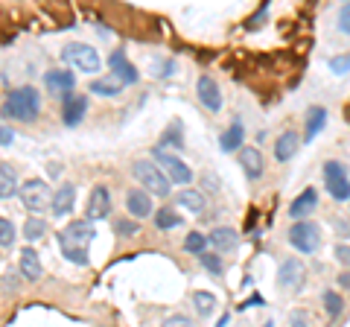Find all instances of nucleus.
<instances>
[{"instance_id":"obj_25","label":"nucleus","mask_w":350,"mask_h":327,"mask_svg":"<svg viewBox=\"0 0 350 327\" xmlns=\"http://www.w3.org/2000/svg\"><path fill=\"white\" fill-rule=\"evenodd\" d=\"M123 88H126V85L120 82L117 76L111 73V76H105V79H94V82H91V88H88V91L96 94V96H111V100H114V96L123 94Z\"/></svg>"},{"instance_id":"obj_20","label":"nucleus","mask_w":350,"mask_h":327,"mask_svg":"<svg viewBox=\"0 0 350 327\" xmlns=\"http://www.w3.org/2000/svg\"><path fill=\"white\" fill-rule=\"evenodd\" d=\"M301 149V135L298 132H283L275 140V161L278 164H289Z\"/></svg>"},{"instance_id":"obj_38","label":"nucleus","mask_w":350,"mask_h":327,"mask_svg":"<svg viewBox=\"0 0 350 327\" xmlns=\"http://www.w3.org/2000/svg\"><path fill=\"white\" fill-rule=\"evenodd\" d=\"M336 260L350 269V246H336Z\"/></svg>"},{"instance_id":"obj_21","label":"nucleus","mask_w":350,"mask_h":327,"mask_svg":"<svg viewBox=\"0 0 350 327\" xmlns=\"http://www.w3.org/2000/svg\"><path fill=\"white\" fill-rule=\"evenodd\" d=\"M175 205L178 208H184V211H190V213H204V208H207V196L202 193V190H193V187H184V190H178V196H175Z\"/></svg>"},{"instance_id":"obj_22","label":"nucleus","mask_w":350,"mask_h":327,"mask_svg":"<svg viewBox=\"0 0 350 327\" xmlns=\"http://www.w3.org/2000/svg\"><path fill=\"white\" fill-rule=\"evenodd\" d=\"M243 144H245V126L239 123V120H234V123L222 132V138H219V149L222 152H239Z\"/></svg>"},{"instance_id":"obj_11","label":"nucleus","mask_w":350,"mask_h":327,"mask_svg":"<svg viewBox=\"0 0 350 327\" xmlns=\"http://www.w3.org/2000/svg\"><path fill=\"white\" fill-rule=\"evenodd\" d=\"M304 278H306V266L301 263L298 257H289L283 260V263L278 266V287L280 289H301L304 287Z\"/></svg>"},{"instance_id":"obj_1","label":"nucleus","mask_w":350,"mask_h":327,"mask_svg":"<svg viewBox=\"0 0 350 327\" xmlns=\"http://www.w3.org/2000/svg\"><path fill=\"white\" fill-rule=\"evenodd\" d=\"M94 222L88 220H73L70 225H64L62 231H59V248H62V254L70 260V263L76 266H85L88 263V246H91V239H94Z\"/></svg>"},{"instance_id":"obj_10","label":"nucleus","mask_w":350,"mask_h":327,"mask_svg":"<svg viewBox=\"0 0 350 327\" xmlns=\"http://www.w3.org/2000/svg\"><path fill=\"white\" fill-rule=\"evenodd\" d=\"M111 213V193H108L105 184H94L91 196H88V205H85V216L91 222H100Z\"/></svg>"},{"instance_id":"obj_12","label":"nucleus","mask_w":350,"mask_h":327,"mask_svg":"<svg viewBox=\"0 0 350 327\" xmlns=\"http://www.w3.org/2000/svg\"><path fill=\"white\" fill-rule=\"evenodd\" d=\"M196 96H199V103L207 108V112H222V91H219V82L213 76H199L196 79Z\"/></svg>"},{"instance_id":"obj_9","label":"nucleus","mask_w":350,"mask_h":327,"mask_svg":"<svg viewBox=\"0 0 350 327\" xmlns=\"http://www.w3.org/2000/svg\"><path fill=\"white\" fill-rule=\"evenodd\" d=\"M44 88H47V94L56 96V100H64V96H70L76 91V76L68 68H53L44 76Z\"/></svg>"},{"instance_id":"obj_16","label":"nucleus","mask_w":350,"mask_h":327,"mask_svg":"<svg viewBox=\"0 0 350 327\" xmlns=\"http://www.w3.org/2000/svg\"><path fill=\"white\" fill-rule=\"evenodd\" d=\"M108 64H111V73H114L123 85H137L140 73H137L135 64H131V62L126 59V53H123V50H114L111 56H108Z\"/></svg>"},{"instance_id":"obj_29","label":"nucleus","mask_w":350,"mask_h":327,"mask_svg":"<svg viewBox=\"0 0 350 327\" xmlns=\"http://www.w3.org/2000/svg\"><path fill=\"white\" fill-rule=\"evenodd\" d=\"M196 257H199V263H202L207 272H211V275L222 278L225 263H222V254H219V252H207V248H204V252H202V254H196Z\"/></svg>"},{"instance_id":"obj_6","label":"nucleus","mask_w":350,"mask_h":327,"mask_svg":"<svg viewBox=\"0 0 350 327\" xmlns=\"http://www.w3.org/2000/svg\"><path fill=\"white\" fill-rule=\"evenodd\" d=\"M289 243L295 252L301 254H315L321 248V228L315 222L306 220H295V225L289 228Z\"/></svg>"},{"instance_id":"obj_39","label":"nucleus","mask_w":350,"mask_h":327,"mask_svg":"<svg viewBox=\"0 0 350 327\" xmlns=\"http://www.w3.org/2000/svg\"><path fill=\"white\" fill-rule=\"evenodd\" d=\"M12 140H15V132L9 126H0V146H12Z\"/></svg>"},{"instance_id":"obj_32","label":"nucleus","mask_w":350,"mask_h":327,"mask_svg":"<svg viewBox=\"0 0 350 327\" xmlns=\"http://www.w3.org/2000/svg\"><path fill=\"white\" fill-rule=\"evenodd\" d=\"M184 248H187V254H202L207 248V237L202 231H190L184 237Z\"/></svg>"},{"instance_id":"obj_33","label":"nucleus","mask_w":350,"mask_h":327,"mask_svg":"<svg viewBox=\"0 0 350 327\" xmlns=\"http://www.w3.org/2000/svg\"><path fill=\"white\" fill-rule=\"evenodd\" d=\"M15 237H18V231H15L12 220H6V216H0V246H3V248L15 246Z\"/></svg>"},{"instance_id":"obj_8","label":"nucleus","mask_w":350,"mask_h":327,"mask_svg":"<svg viewBox=\"0 0 350 327\" xmlns=\"http://www.w3.org/2000/svg\"><path fill=\"white\" fill-rule=\"evenodd\" d=\"M324 184H327V193H330L336 202H347L350 199V179H347L345 164L327 161L324 164Z\"/></svg>"},{"instance_id":"obj_13","label":"nucleus","mask_w":350,"mask_h":327,"mask_svg":"<svg viewBox=\"0 0 350 327\" xmlns=\"http://www.w3.org/2000/svg\"><path fill=\"white\" fill-rule=\"evenodd\" d=\"M88 112V96L85 94H70L62 100V123L64 126H79Z\"/></svg>"},{"instance_id":"obj_35","label":"nucleus","mask_w":350,"mask_h":327,"mask_svg":"<svg viewBox=\"0 0 350 327\" xmlns=\"http://www.w3.org/2000/svg\"><path fill=\"white\" fill-rule=\"evenodd\" d=\"M336 27H338V32H342V36H350V0H345V6L338 9Z\"/></svg>"},{"instance_id":"obj_3","label":"nucleus","mask_w":350,"mask_h":327,"mask_svg":"<svg viewBox=\"0 0 350 327\" xmlns=\"http://www.w3.org/2000/svg\"><path fill=\"white\" fill-rule=\"evenodd\" d=\"M131 176L137 179V184H144V190L158 196V199H167L172 193V181L167 179V172L161 170V164L155 158H137L131 164Z\"/></svg>"},{"instance_id":"obj_17","label":"nucleus","mask_w":350,"mask_h":327,"mask_svg":"<svg viewBox=\"0 0 350 327\" xmlns=\"http://www.w3.org/2000/svg\"><path fill=\"white\" fill-rule=\"evenodd\" d=\"M207 246L219 254H231L239 246V234L234 231V228H213V231L207 234Z\"/></svg>"},{"instance_id":"obj_19","label":"nucleus","mask_w":350,"mask_h":327,"mask_svg":"<svg viewBox=\"0 0 350 327\" xmlns=\"http://www.w3.org/2000/svg\"><path fill=\"white\" fill-rule=\"evenodd\" d=\"M126 211L135 220H146L152 216V193L149 190H129L126 193Z\"/></svg>"},{"instance_id":"obj_40","label":"nucleus","mask_w":350,"mask_h":327,"mask_svg":"<svg viewBox=\"0 0 350 327\" xmlns=\"http://www.w3.org/2000/svg\"><path fill=\"white\" fill-rule=\"evenodd\" d=\"M338 287H345L350 292V272H342V275H338Z\"/></svg>"},{"instance_id":"obj_14","label":"nucleus","mask_w":350,"mask_h":327,"mask_svg":"<svg viewBox=\"0 0 350 327\" xmlns=\"http://www.w3.org/2000/svg\"><path fill=\"white\" fill-rule=\"evenodd\" d=\"M73 208H76V187H73L70 181H64L62 187L53 193L50 211H53V216H56V220H64L68 213H73Z\"/></svg>"},{"instance_id":"obj_30","label":"nucleus","mask_w":350,"mask_h":327,"mask_svg":"<svg viewBox=\"0 0 350 327\" xmlns=\"http://www.w3.org/2000/svg\"><path fill=\"white\" fill-rule=\"evenodd\" d=\"M44 234H47V222L41 220V213L29 216V220H27V225H24V237L29 239V243H36V239H41Z\"/></svg>"},{"instance_id":"obj_2","label":"nucleus","mask_w":350,"mask_h":327,"mask_svg":"<svg viewBox=\"0 0 350 327\" xmlns=\"http://www.w3.org/2000/svg\"><path fill=\"white\" fill-rule=\"evenodd\" d=\"M41 112V94L36 85H21V88L9 91L3 105H0V117L15 120V123H32Z\"/></svg>"},{"instance_id":"obj_27","label":"nucleus","mask_w":350,"mask_h":327,"mask_svg":"<svg viewBox=\"0 0 350 327\" xmlns=\"http://www.w3.org/2000/svg\"><path fill=\"white\" fill-rule=\"evenodd\" d=\"M321 301H324V313L330 315L333 322H336V319H342V313H345V298L338 296L336 289H327L324 296H321Z\"/></svg>"},{"instance_id":"obj_23","label":"nucleus","mask_w":350,"mask_h":327,"mask_svg":"<svg viewBox=\"0 0 350 327\" xmlns=\"http://www.w3.org/2000/svg\"><path fill=\"white\" fill-rule=\"evenodd\" d=\"M18 187H21L18 170L12 167V164L0 161V199H12V196L18 193Z\"/></svg>"},{"instance_id":"obj_31","label":"nucleus","mask_w":350,"mask_h":327,"mask_svg":"<svg viewBox=\"0 0 350 327\" xmlns=\"http://www.w3.org/2000/svg\"><path fill=\"white\" fill-rule=\"evenodd\" d=\"M193 304H196V313H199L202 315V319H204V315H211L213 313V307H216V298H213V292H196V296H193Z\"/></svg>"},{"instance_id":"obj_26","label":"nucleus","mask_w":350,"mask_h":327,"mask_svg":"<svg viewBox=\"0 0 350 327\" xmlns=\"http://www.w3.org/2000/svg\"><path fill=\"white\" fill-rule=\"evenodd\" d=\"M324 123H327V108H312L310 112V117H306V132H304V140H315V135L324 129Z\"/></svg>"},{"instance_id":"obj_5","label":"nucleus","mask_w":350,"mask_h":327,"mask_svg":"<svg viewBox=\"0 0 350 327\" xmlns=\"http://www.w3.org/2000/svg\"><path fill=\"white\" fill-rule=\"evenodd\" d=\"M18 196H21V202H24V208H27L29 213H44V211H50L53 190H50V184L44 181V179H27V181H21Z\"/></svg>"},{"instance_id":"obj_34","label":"nucleus","mask_w":350,"mask_h":327,"mask_svg":"<svg viewBox=\"0 0 350 327\" xmlns=\"http://www.w3.org/2000/svg\"><path fill=\"white\" fill-rule=\"evenodd\" d=\"M114 231H117L120 237H135V234L140 231V225H137L135 216H131V220H117V222H114Z\"/></svg>"},{"instance_id":"obj_36","label":"nucleus","mask_w":350,"mask_h":327,"mask_svg":"<svg viewBox=\"0 0 350 327\" xmlns=\"http://www.w3.org/2000/svg\"><path fill=\"white\" fill-rule=\"evenodd\" d=\"M330 70H333V73H347V70H350V53L330 59Z\"/></svg>"},{"instance_id":"obj_24","label":"nucleus","mask_w":350,"mask_h":327,"mask_svg":"<svg viewBox=\"0 0 350 327\" xmlns=\"http://www.w3.org/2000/svg\"><path fill=\"white\" fill-rule=\"evenodd\" d=\"M21 275L27 280H38L44 275V266H41V257L36 254V248H24L21 252Z\"/></svg>"},{"instance_id":"obj_28","label":"nucleus","mask_w":350,"mask_h":327,"mask_svg":"<svg viewBox=\"0 0 350 327\" xmlns=\"http://www.w3.org/2000/svg\"><path fill=\"white\" fill-rule=\"evenodd\" d=\"M152 220H155V228H158V231H172V228H178V225H181V216L175 213V208H158Z\"/></svg>"},{"instance_id":"obj_7","label":"nucleus","mask_w":350,"mask_h":327,"mask_svg":"<svg viewBox=\"0 0 350 327\" xmlns=\"http://www.w3.org/2000/svg\"><path fill=\"white\" fill-rule=\"evenodd\" d=\"M152 158H155L158 164H161V170L167 172V179L172 181V184H190L193 181V170L184 164L175 152H167V149H161V146H155V152H152Z\"/></svg>"},{"instance_id":"obj_15","label":"nucleus","mask_w":350,"mask_h":327,"mask_svg":"<svg viewBox=\"0 0 350 327\" xmlns=\"http://www.w3.org/2000/svg\"><path fill=\"white\" fill-rule=\"evenodd\" d=\"M239 167H243L248 181H257L266 170V161H262V152L257 146H239Z\"/></svg>"},{"instance_id":"obj_37","label":"nucleus","mask_w":350,"mask_h":327,"mask_svg":"<svg viewBox=\"0 0 350 327\" xmlns=\"http://www.w3.org/2000/svg\"><path fill=\"white\" fill-rule=\"evenodd\" d=\"M158 146H161V149H167V146L181 149V146H184V140H181V135H178V132H175V135H172V132H167V135L161 138V144H158Z\"/></svg>"},{"instance_id":"obj_42","label":"nucleus","mask_w":350,"mask_h":327,"mask_svg":"<svg viewBox=\"0 0 350 327\" xmlns=\"http://www.w3.org/2000/svg\"><path fill=\"white\" fill-rule=\"evenodd\" d=\"M289 322H295V324H304V322H306V315H304V313H292V315H289Z\"/></svg>"},{"instance_id":"obj_43","label":"nucleus","mask_w":350,"mask_h":327,"mask_svg":"<svg viewBox=\"0 0 350 327\" xmlns=\"http://www.w3.org/2000/svg\"><path fill=\"white\" fill-rule=\"evenodd\" d=\"M207 190H219V184H216L213 176H207Z\"/></svg>"},{"instance_id":"obj_18","label":"nucleus","mask_w":350,"mask_h":327,"mask_svg":"<svg viewBox=\"0 0 350 327\" xmlns=\"http://www.w3.org/2000/svg\"><path fill=\"white\" fill-rule=\"evenodd\" d=\"M315 208H319V193H315L312 187H306V190H301V193L292 199L289 216H292V220H306L310 213H315Z\"/></svg>"},{"instance_id":"obj_4","label":"nucleus","mask_w":350,"mask_h":327,"mask_svg":"<svg viewBox=\"0 0 350 327\" xmlns=\"http://www.w3.org/2000/svg\"><path fill=\"white\" fill-rule=\"evenodd\" d=\"M62 59H64L68 68L79 70V73H100L103 70L100 53H96L91 44H79V41H73V44H64Z\"/></svg>"},{"instance_id":"obj_41","label":"nucleus","mask_w":350,"mask_h":327,"mask_svg":"<svg viewBox=\"0 0 350 327\" xmlns=\"http://www.w3.org/2000/svg\"><path fill=\"white\" fill-rule=\"evenodd\" d=\"M167 324H190V319H184V315H172V319H167Z\"/></svg>"}]
</instances>
